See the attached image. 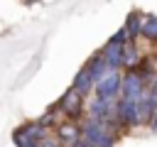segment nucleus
I'll use <instances>...</instances> for the list:
<instances>
[{"label": "nucleus", "instance_id": "nucleus-15", "mask_svg": "<svg viewBox=\"0 0 157 147\" xmlns=\"http://www.w3.org/2000/svg\"><path fill=\"white\" fill-rule=\"evenodd\" d=\"M47 132H54L56 130V125L61 123V118H59V110H56V105H52V108H47L42 115H39V120H37Z\"/></svg>", "mask_w": 157, "mask_h": 147}, {"label": "nucleus", "instance_id": "nucleus-11", "mask_svg": "<svg viewBox=\"0 0 157 147\" xmlns=\"http://www.w3.org/2000/svg\"><path fill=\"white\" fill-rule=\"evenodd\" d=\"M15 132H17V135H22V137H27V140H32V142H37V145H39V142L49 135V132H47V130H44L37 120H27V123H22Z\"/></svg>", "mask_w": 157, "mask_h": 147}, {"label": "nucleus", "instance_id": "nucleus-2", "mask_svg": "<svg viewBox=\"0 0 157 147\" xmlns=\"http://www.w3.org/2000/svg\"><path fill=\"white\" fill-rule=\"evenodd\" d=\"M56 110L61 113V120H71V123H81L86 118V98L78 96L74 88H69L56 103Z\"/></svg>", "mask_w": 157, "mask_h": 147}, {"label": "nucleus", "instance_id": "nucleus-9", "mask_svg": "<svg viewBox=\"0 0 157 147\" xmlns=\"http://www.w3.org/2000/svg\"><path fill=\"white\" fill-rule=\"evenodd\" d=\"M101 54H103V59L108 64V71H120L123 69V47L105 42L103 49H101Z\"/></svg>", "mask_w": 157, "mask_h": 147}, {"label": "nucleus", "instance_id": "nucleus-5", "mask_svg": "<svg viewBox=\"0 0 157 147\" xmlns=\"http://www.w3.org/2000/svg\"><path fill=\"white\" fill-rule=\"evenodd\" d=\"M145 93V83L140 78L137 71H125L123 74V88H120V98L123 100H137Z\"/></svg>", "mask_w": 157, "mask_h": 147}, {"label": "nucleus", "instance_id": "nucleus-10", "mask_svg": "<svg viewBox=\"0 0 157 147\" xmlns=\"http://www.w3.org/2000/svg\"><path fill=\"white\" fill-rule=\"evenodd\" d=\"M71 88H74L78 96H83V98H86V96H88V93L96 88V81H93V76L88 74V69H86V66H81V69H78V74L74 76Z\"/></svg>", "mask_w": 157, "mask_h": 147}, {"label": "nucleus", "instance_id": "nucleus-16", "mask_svg": "<svg viewBox=\"0 0 157 147\" xmlns=\"http://www.w3.org/2000/svg\"><path fill=\"white\" fill-rule=\"evenodd\" d=\"M140 37L150 39V42H157V15H145L142 17V32Z\"/></svg>", "mask_w": 157, "mask_h": 147}, {"label": "nucleus", "instance_id": "nucleus-7", "mask_svg": "<svg viewBox=\"0 0 157 147\" xmlns=\"http://www.w3.org/2000/svg\"><path fill=\"white\" fill-rule=\"evenodd\" d=\"M113 110H115V103L110 100H101V98H91L88 108H86V118H93V120H113Z\"/></svg>", "mask_w": 157, "mask_h": 147}, {"label": "nucleus", "instance_id": "nucleus-8", "mask_svg": "<svg viewBox=\"0 0 157 147\" xmlns=\"http://www.w3.org/2000/svg\"><path fill=\"white\" fill-rule=\"evenodd\" d=\"M155 110H157V100L150 96V91H145L137 98V125H150Z\"/></svg>", "mask_w": 157, "mask_h": 147}, {"label": "nucleus", "instance_id": "nucleus-4", "mask_svg": "<svg viewBox=\"0 0 157 147\" xmlns=\"http://www.w3.org/2000/svg\"><path fill=\"white\" fill-rule=\"evenodd\" d=\"M113 120L118 125V130L123 127H135L137 125V100H115V110H113Z\"/></svg>", "mask_w": 157, "mask_h": 147}, {"label": "nucleus", "instance_id": "nucleus-1", "mask_svg": "<svg viewBox=\"0 0 157 147\" xmlns=\"http://www.w3.org/2000/svg\"><path fill=\"white\" fill-rule=\"evenodd\" d=\"M81 137H83L91 147H115L118 125H115V120L83 118V120H81Z\"/></svg>", "mask_w": 157, "mask_h": 147}, {"label": "nucleus", "instance_id": "nucleus-6", "mask_svg": "<svg viewBox=\"0 0 157 147\" xmlns=\"http://www.w3.org/2000/svg\"><path fill=\"white\" fill-rule=\"evenodd\" d=\"M54 135L59 137V142L64 147H74L81 140V123H71V120H61L54 130Z\"/></svg>", "mask_w": 157, "mask_h": 147}, {"label": "nucleus", "instance_id": "nucleus-19", "mask_svg": "<svg viewBox=\"0 0 157 147\" xmlns=\"http://www.w3.org/2000/svg\"><path fill=\"white\" fill-rule=\"evenodd\" d=\"M39 147H64V145L59 142V137H56L54 132H49V135H47V137L39 142Z\"/></svg>", "mask_w": 157, "mask_h": 147}, {"label": "nucleus", "instance_id": "nucleus-20", "mask_svg": "<svg viewBox=\"0 0 157 147\" xmlns=\"http://www.w3.org/2000/svg\"><path fill=\"white\" fill-rule=\"evenodd\" d=\"M147 91H150V96H152V98L157 100V78H155V81H152V83L147 86Z\"/></svg>", "mask_w": 157, "mask_h": 147}, {"label": "nucleus", "instance_id": "nucleus-21", "mask_svg": "<svg viewBox=\"0 0 157 147\" xmlns=\"http://www.w3.org/2000/svg\"><path fill=\"white\" fill-rule=\"evenodd\" d=\"M152 132H157V110H155V115H152V120H150V125H147Z\"/></svg>", "mask_w": 157, "mask_h": 147}, {"label": "nucleus", "instance_id": "nucleus-22", "mask_svg": "<svg viewBox=\"0 0 157 147\" xmlns=\"http://www.w3.org/2000/svg\"><path fill=\"white\" fill-rule=\"evenodd\" d=\"M74 147H91V145H88V142H86V140H83V137H81V140H78V142H76V145H74Z\"/></svg>", "mask_w": 157, "mask_h": 147}, {"label": "nucleus", "instance_id": "nucleus-17", "mask_svg": "<svg viewBox=\"0 0 157 147\" xmlns=\"http://www.w3.org/2000/svg\"><path fill=\"white\" fill-rule=\"evenodd\" d=\"M110 44H118V47H125V44H130V37H128V32H125V27H120L110 39H108Z\"/></svg>", "mask_w": 157, "mask_h": 147}, {"label": "nucleus", "instance_id": "nucleus-18", "mask_svg": "<svg viewBox=\"0 0 157 147\" xmlns=\"http://www.w3.org/2000/svg\"><path fill=\"white\" fill-rule=\"evenodd\" d=\"M12 142H15V147H39L37 142H32V140H27V137H22L17 132H12Z\"/></svg>", "mask_w": 157, "mask_h": 147}, {"label": "nucleus", "instance_id": "nucleus-12", "mask_svg": "<svg viewBox=\"0 0 157 147\" xmlns=\"http://www.w3.org/2000/svg\"><path fill=\"white\" fill-rule=\"evenodd\" d=\"M83 66L88 69V74L93 76V81H96V83H98L105 74H108V64H105V59H103V54H101V51H96V54H93V56H91Z\"/></svg>", "mask_w": 157, "mask_h": 147}, {"label": "nucleus", "instance_id": "nucleus-3", "mask_svg": "<svg viewBox=\"0 0 157 147\" xmlns=\"http://www.w3.org/2000/svg\"><path fill=\"white\" fill-rule=\"evenodd\" d=\"M120 88H123V74H120V71H108V74L96 83L93 93H96V98H101V100L115 103V100L120 98Z\"/></svg>", "mask_w": 157, "mask_h": 147}, {"label": "nucleus", "instance_id": "nucleus-13", "mask_svg": "<svg viewBox=\"0 0 157 147\" xmlns=\"http://www.w3.org/2000/svg\"><path fill=\"white\" fill-rule=\"evenodd\" d=\"M140 61H142V56H140L135 42L125 44V47H123V69H125V71H135V69L140 66Z\"/></svg>", "mask_w": 157, "mask_h": 147}, {"label": "nucleus", "instance_id": "nucleus-14", "mask_svg": "<svg viewBox=\"0 0 157 147\" xmlns=\"http://www.w3.org/2000/svg\"><path fill=\"white\" fill-rule=\"evenodd\" d=\"M142 12H137V10H132L130 15H128V22H125V32H128V37H130V42H135L137 37H140V32H142Z\"/></svg>", "mask_w": 157, "mask_h": 147}]
</instances>
